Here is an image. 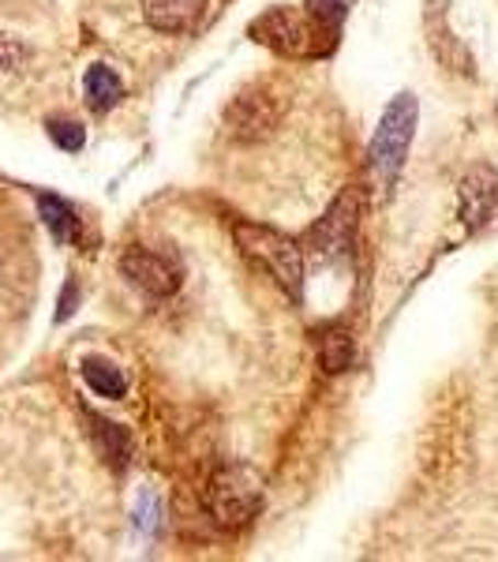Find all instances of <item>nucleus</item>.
I'll return each instance as SVG.
<instances>
[{"label":"nucleus","mask_w":498,"mask_h":562,"mask_svg":"<svg viewBox=\"0 0 498 562\" xmlns=\"http://www.w3.org/2000/svg\"><path fill=\"white\" fill-rule=\"evenodd\" d=\"M457 214L468 233H487L498 225V173L491 166H473L457 184Z\"/></svg>","instance_id":"7"},{"label":"nucleus","mask_w":498,"mask_h":562,"mask_svg":"<svg viewBox=\"0 0 498 562\" xmlns=\"http://www.w3.org/2000/svg\"><path fill=\"white\" fill-rule=\"evenodd\" d=\"M315 349H319V364H322L326 375H341V371H349L352 360H356V341H352V330H349V326H341V323L322 326Z\"/></svg>","instance_id":"11"},{"label":"nucleus","mask_w":498,"mask_h":562,"mask_svg":"<svg viewBox=\"0 0 498 562\" xmlns=\"http://www.w3.org/2000/svg\"><path fill=\"white\" fill-rule=\"evenodd\" d=\"M262 506V476L251 465H222L206 484V510L225 529H244Z\"/></svg>","instance_id":"5"},{"label":"nucleus","mask_w":498,"mask_h":562,"mask_svg":"<svg viewBox=\"0 0 498 562\" xmlns=\"http://www.w3.org/2000/svg\"><path fill=\"white\" fill-rule=\"evenodd\" d=\"M87 424H90V439H94L98 454H102L113 469L128 465V458H132L128 431H124L121 424H113V420H102V416H94V413H87Z\"/></svg>","instance_id":"12"},{"label":"nucleus","mask_w":498,"mask_h":562,"mask_svg":"<svg viewBox=\"0 0 498 562\" xmlns=\"http://www.w3.org/2000/svg\"><path fill=\"white\" fill-rule=\"evenodd\" d=\"M45 132H49V139L57 143L60 150H68V154H79V150H83V143H87L83 124L71 121V116H49V121H45Z\"/></svg>","instance_id":"16"},{"label":"nucleus","mask_w":498,"mask_h":562,"mask_svg":"<svg viewBox=\"0 0 498 562\" xmlns=\"http://www.w3.org/2000/svg\"><path fill=\"white\" fill-rule=\"evenodd\" d=\"M423 26H428L431 53L442 60V65H446L450 71H457V76H476L473 53H468L465 45H461V42L454 38V31H450L446 12H442L439 0H428V15H423Z\"/></svg>","instance_id":"9"},{"label":"nucleus","mask_w":498,"mask_h":562,"mask_svg":"<svg viewBox=\"0 0 498 562\" xmlns=\"http://www.w3.org/2000/svg\"><path fill=\"white\" fill-rule=\"evenodd\" d=\"M83 383L94 390L98 397H109V402H116V397L128 394V379H124V371L116 368L113 360H102V357L83 360Z\"/></svg>","instance_id":"15"},{"label":"nucleus","mask_w":498,"mask_h":562,"mask_svg":"<svg viewBox=\"0 0 498 562\" xmlns=\"http://www.w3.org/2000/svg\"><path fill=\"white\" fill-rule=\"evenodd\" d=\"M288 113V87L282 79H256L225 109V135L233 143H259L274 135Z\"/></svg>","instance_id":"3"},{"label":"nucleus","mask_w":498,"mask_h":562,"mask_svg":"<svg viewBox=\"0 0 498 562\" xmlns=\"http://www.w3.org/2000/svg\"><path fill=\"white\" fill-rule=\"evenodd\" d=\"M416 132V98L412 94H397L391 105H386L383 121L375 128V139H371L367 150V166L371 177L378 180L383 192H391L401 177V166L409 158V143Z\"/></svg>","instance_id":"4"},{"label":"nucleus","mask_w":498,"mask_h":562,"mask_svg":"<svg viewBox=\"0 0 498 562\" xmlns=\"http://www.w3.org/2000/svg\"><path fill=\"white\" fill-rule=\"evenodd\" d=\"M143 521V529H154V521H158V503H154V495H143V510H135Z\"/></svg>","instance_id":"19"},{"label":"nucleus","mask_w":498,"mask_h":562,"mask_svg":"<svg viewBox=\"0 0 498 562\" xmlns=\"http://www.w3.org/2000/svg\"><path fill=\"white\" fill-rule=\"evenodd\" d=\"M26 60V45H20L8 34H0V71H15Z\"/></svg>","instance_id":"17"},{"label":"nucleus","mask_w":498,"mask_h":562,"mask_svg":"<svg viewBox=\"0 0 498 562\" xmlns=\"http://www.w3.org/2000/svg\"><path fill=\"white\" fill-rule=\"evenodd\" d=\"M360 217H364V195H360V188H349V192L333 199L330 211L319 217V225L307 233V244H312L315 256L326 262L349 256L360 233Z\"/></svg>","instance_id":"6"},{"label":"nucleus","mask_w":498,"mask_h":562,"mask_svg":"<svg viewBox=\"0 0 498 562\" xmlns=\"http://www.w3.org/2000/svg\"><path fill=\"white\" fill-rule=\"evenodd\" d=\"M38 214H42L45 229L53 233V240H57V244H68V240L79 237V214H76V206H71L68 199L38 192Z\"/></svg>","instance_id":"14"},{"label":"nucleus","mask_w":498,"mask_h":562,"mask_svg":"<svg viewBox=\"0 0 498 562\" xmlns=\"http://www.w3.org/2000/svg\"><path fill=\"white\" fill-rule=\"evenodd\" d=\"M346 0H307V8H270L251 23V38L270 53L288 60H319L330 57L338 45Z\"/></svg>","instance_id":"1"},{"label":"nucleus","mask_w":498,"mask_h":562,"mask_svg":"<svg viewBox=\"0 0 498 562\" xmlns=\"http://www.w3.org/2000/svg\"><path fill=\"white\" fill-rule=\"evenodd\" d=\"M76 296H79V289H76V281H68L65 285V296H60V312H57V319L65 323L71 312H76Z\"/></svg>","instance_id":"18"},{"label":"nucleus","mask_w":498,"mask_h":562,"mask_svg":"<svg viewBox=\"0 0 498 562\" xmlns=\"http://www.w3.org/2000/svg\"><path fill=\"white\" fill-rule=\"evenodd\" d=\"M206 0H143V20L161 34H188L203 23Z\"/></svg>","instance_id":"10"},{"label":"nucleus","mask_w":498,"mask_h":562,"mask_svg":"<svg viewBox=\"0 0 498 562\" xmlns=\"http://www.w3.org/2000/svg\"><path fill=\"white\" fill-rule=\"evenodd\" d=\"M233 237H237V248L244 251V259H251L259 270H267L293 301H301V293H304L301 244L288 240L285 233L270 229V225H256V222H237L233 225Z\"/></svg>","instance_id":"2"},{"label":"nucleus","mask_w":498,"mask_h":562,"mask_svg":"<svg viewBox=\"0 0 498 562\" xmlns=\"http://www.w3.org/2000/svg\"><path fill=\"white\" fill-rule=\"evenodd\" d=\"M121 274L147 296H158V301H166L180 289V262L154 248H139V244L121 256Z\"/></svg>","instance_id":"8"},{"label":"nucleus","mask_w":498,"mask_h":562,"mask_svg":"<svg viewBox=\"0 0 498 562\" xmlns=\"http://www.w3.org/2000/svg\"><path fill=\"white\" fill-rule=\"evenodd\" d=\"M83 90H87V105L94 113H109L124 98V79L109 65H90L83 76Z\"/></svg>","instance_id":"13"}]
</instances>
